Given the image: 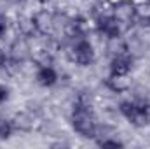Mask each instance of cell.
<instances>
[{
	"label": "cell",
	"instance_id": "obj_1",
	"mask_svg": "<svg viewBox=\"0 0 150 149\" xmlns=\"http://www.w3.org/2000/svg\"><path fill=\"white\" fill-rule=\"evenodd\" d=\"M72 126H74V130L79 135H82L86 139H93L98 133V125H96L94 111H93L91 104L84 97H79L77 102L74 104Z\"/></svg>",
	"mask_w": 150,
	"mask_h": 149
},
{
	"label": "cell",
	"instance_id": "obj_2",
	"mask_svg": "<svg viewBox=\"0 0 150 149\" xmlns=\"http://www.w3.org/2000/svg\"><path fill=\"white\" fill-rule=\"evenodd\" d=\"M120 112L134 126H145L150 123V105L145 100H127L120 104Z\"/></svg>",
	"mask_w": 150,
	"mask_h": 149
},
{
	"label": "cell",
	"instance_id": "obj_3",
	"mask_svg": "<svg viewBox=\"0 0 150 149\" xmlns=\"http://www.w3.org/2000/svg\"><path fill=\"white\" fill-rule=\"evenodd\" d=\"M68 58L77 63V65H82V67H86V65H89V63H93V60H94V51H93V46L86 40V39H77L74 44L70 46V49H68Z\"/></svg>",
	"mask_w": 150,
	"mask_h": 149
},
{
	"label": "cell",
	"instance_id": "obj_4",
	"mask_svg": "<svg viewBox=\"0 0 150 149\" xmlns=\"http://www.w3.org/2000/svg\"><path fill=\"white\" fill-rule=\"evenodd\" d=\"M32 21H33V27H35V32L40 34V35H51L52 32H54V16L51 14V12H47V11H40L37 12L33 18H32Z\"/></svg>",
	"mask_w": 150,
	"mask_h": 149
},
{
	"label": "cell",
	"instance_id": "obj_5",
	"mask_svg": "<svg viewBox=\"0 0 150 149\" xmlns=\"http://www.w3.org/2000/svg\"><path fill=\"white\" fill-rule=\"evenodd\" d=\"M133 67V58L124 51L119 54H113L112 62H110V75H126L129 74Z\"/></svg>",
	"mask_w": 150,
	"mask_h": 149
},
{
	"label": "cell",
	"instance_id": "obj_6",
	"mask_svg": "<svg viewBox=\"0 0 150 149\" xmlns=\"http://www.w3.org/2000/svg\"><path fill=\"white\" fill-rule=\"evenodd\" d=\"M98 28L108 39H119L120 35V23L113 16H103L98 19Z\"/></svg>",
	"mask_w": 150,
	"mask_h": 149
},
{
	"label": "cell",
	"instance_id": "obj_7",
	"mask_svg": "<svg viewBox=\"0 0 150 149\" xmlns=\"http://www.w3.org/2000/svg\"><path fill=\"white\" fill-rule=\"evenodd\" d=\"M28 51H30V47H28L26 39H25V37H19L16 42H14V44H12V47H11V63H12V65L21 63V62L26 58Z\"/></svg>",
	"mask_w": 150,
	"mask_h": 149
},
{
	"label": "cell",
	"instance_id": "obj_8",
	"mask_svg": "<svg viewBox=\"0 0 150 149\" xmlns=\"http://www.w3.org/2000/svg\"><path fill=\"white\" fill-rule=\"evenodd\" d=\"M113 18L122 25V23H131L133 19H136V7H133L131 4H119L113 11Z\"/></svg>",
	"mask_w": 150,
	"mask_h": 149
},
{
	"label": "cell",
	"instance_id": "obj_9",
	"mask_svg": "<svg viewBox=\"0 0 150 149\" xmlns=\"http://www.w3.org/2000/svg\"><path fill=\"white\" fill-rule=\"evenodd\" d=\"M37 81L40 86H52L56 81H58V74L54 72V69L52 67H49V65H44V67H40L37 72Z\"/></svg>",
	"mask_w": 150,
	"mask_h": 149
},
{
	"label": "cell",
	"instance_id": "obj_10",
	"mask_svg": "<svg viewBox=\"0 0 150 149\" xmlns=\"http://www.w3.org/2000/svg\"><path fill=\"white\" fill-rule=\"evenodd\" d=\"M18 30L21 34V37H28L35 32V27H33V21L32 19H25V18H19L18 19Z\"/></svg>",
	"mask_w": 150,
	"mask_h": 149
},
{
	"label": "cell",
	"instance_id": "obj_11",
	"mask_svg": "<svg viewBox=\"0 0 150 149\" xmlns=\"http://www.w3.org/2000/svg\"><path fill=\"white\" fill-rule=\"evenodd\" d=\"M136 19L142 25H149L150 27V4H143V5L136 7Z\"/></svg>",
	"mask_w": 150,
	"mask_h": 149
},
{
	"label": "cell",
	"instance_id": "obj_12",
	"mask_svg": "<svg viewBox=\"0 0 150 149\" xmlns=\"http://www.w3.org/2000/svg\"><path fill=\"white\" fill-rule=\"evenodd\" d=\"M12 130H14V123H12V121H9V119L0 117V140L9 139V137H11V133H12Z\"/></svg>",
	"mask_w": 150,
	"mask_h": 149
},
{
	"label": "cell",
	"instance_id": "obj_13",
	"mask_svg": "<svg viewBox=\"0 0 150 149\" xmlns=\"http://www.w3.org/2000/svg\"><path fill=\"white\" fill-rule=\"evenodd\" d=\"M98 146H103V148H107V146H112V148H122L124 144L119 142V140H112V139H101V140H98Z\"/></svg>",
	"mask_w": 150,
	"mask_h": 149
},
{
	"label": "cell",
	"instance_id": "obj_14",
	"mask_svg": "<svg viewBox=\"0 0 150 149\" xmlns=\"http://www.w3.org/2000/svg\"><path fill=\"white\" fill-rule=\"evenodd\" d=\"M5 30H7V18L4 14H0V37L5 34Z\"/></svg>",
	"mask_w": 150,
	"mask_h": 149
},
{
	"label": "cell",
	"instance_id": "obj_15",
	"mask_svg": "<svg viewBox=\"0 0 150 149\" xmlns=\"http://www.w3.org/2000/svg\"><path fill=\"white\" fill-rule=\"evenodd\" d=\"M7 95H9V91H7V88H4V86H0V104H2L4 100H7Z\"/></svg>",
	"mask_w": 150,
	"mask_h": 149
},
{
	"label": "cell",
	"instance_id": "obj_16",
	"mask_svg": "<svg viewBox=\"0 0 150 149\" xmlns=\"http://www.w3.org/2000/svg\"><path fill=\"white\" fill-rule=\"evenodd\" d=\"M5 63H7V56H5V53L0 49V69L5 67Z\"/></svg>",
	"mask_w": 150,
	"mask_h": 149
},
{
	"label": "cell",
	"instance_id": "obj_17",
	"mask_svg": "<svg viewBox=\"0 0 150 149\" xmlns=\"http://www.w3.org/2000/svg\"><path fill=\"white\" fill-rule=\"evenodd\" d=\"M38 2H40V4H44V2H47V0H38Z\"/></svg>",
	"mask_w": 150,
	"mask_h": 149
},
{
	"label": "cell",
	"instance_id": "obj_18",
	"mask_svg": "<svg viewBox=\"0 0 150 149\" xmlns=\"http://www.w3.org/2000/svg\"><path fill=\"white\" fill-rule=\"evenodd\" d=\"M12 2H23V0H12Z\"/></svg>",
	"mask_w": 150,
	"mask_h": 149
}]
</instances>
